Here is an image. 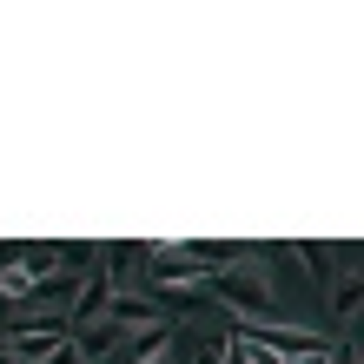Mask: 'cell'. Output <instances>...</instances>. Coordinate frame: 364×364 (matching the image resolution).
<instances>
[{
  "label": "cell",
  "instance_id": "1",
  "mask_svg": "<svg viewBox=\"0 0 364 364\" xmlns=\"http://www.w3.org/2000/svg\"><path fill=\"white\" fill-rule=\"evenodd\" d=\"M205 291L219 298L225 311H239V318H265V311H272V298H278V291H272V272H265V265H252V259H232L225 272H212V278H205Z\"/></svg>",
  "mask_w": 364,
  "mask_h": 364
},
{
  "label": "cell",
  "instance_id": "2",
  "mask_svg": "<svg viewBox=\"0 0 364 364\" xmlns=\"http://www.w3.org/2000/svg\"><path fill=\"white\" fill-rule=\"evenodd\" d=\"M60 338H67V325H14L7 338H0V351L20 358V364H47Z\"/></svg>",
  "mask_w": 364,
  "mask_h": 364
},
{
  "label": "cell",
  "instance_id": "3",
  "mask_svg": "<svg viewBox=\"0 0 364 364\" xmlns=\"http://www.w3.org/2000/svg\"><path fill=\"white\" fill-rule=\"evenodd\" d=\"M106 318H113L119 331H146V325H166V305H153V298H139V291H113L106 298Z\"/></svg>",
  "mask_w": 364,
  "mask_h": 364
},
{
  "label": "cell",
  "instance_id": "4",
  "mask_svg": "<svg viewBox=\"0 0 364 364\" xmlns=\"http://www.w3.org/2000/svg\"><path fill=\"white\" fill-rule=\"evenodd\" d=\"M73 345H80V358H106V351H119V345H126V331L113 325V318H93V325H80V331H73Z\"/></svg>",
  "mask_w": 364,
  "mask_h": 364
},
{
  "label": "cell",
  "instance_id": "5",
  "mask_svg": "<svg viewBox=\"0 0 364 364\" xmlns=\"http://www.w3.org/2000/svg\"><path fill=\"white\" fill-rule=\"evenodd\" d=\"M106 298H113L106 272H87V285H80V298H73V325H93V318H106Z\"/></svg>",
  "mask_w": 364,
  "mask_h": 364
},
{
  "label": "cell",
  "instance_id": "6",
  "mask_svg": "<svg viewBox=\"0 0 364 364\" xmlns=\"http://www.w3.org/2000/svg\"><path fill=\"white\" fill-rule=\"evenodd\" d=\"M331 311L345 318V325L364 311V278H358V272H345V278H338V291H331Z\"/></svg>",
  "mask_w": 364,
  "mask_h": 364
},
{
  "label": "cell",
  "instance_id": "7",
  "mask_svg": "<svg viewBox=\"0 0 364 364\" xmlns=\"http://www.w3.org/2000/svg\"><path fill=\"white\" fill-rule=\"evenodd\" d=\"M53 265H60V245H33L27 259H20V272H27L33 285H47V272H53Z\"/></svg>",
  "mask_w": 364,
  "mask_h": 364
},
{
  "label": "cell",
  "instance_id": "8",
  "mask_svg": "<svg viewBox=\"0 0 364 364\" xmlns=\"http://www.w3.org/2000/svg\"><path fill=\"white\" fill-rule=\"evenodd\" d=\"M27 291H33L27 272H20V265H0V298H7V305H27Z\"/></svg>",
  "mask_w": 364,
  "mask_h": 364
},
{
  "label": "cell",
  "instance_id": "9",
  "mask_svg": "<svg viewBox=\"0 0 364 364\" xmlns=\"http://www.w3.org/2000/svg\"><path fill=\"white\" fill-rule=\"evenodd\" d=\"M219 364H252V345L239 331H219Z\"/></svg>",
  "mask_w": 364,
  "mask_h": 364
},
{
  "label": "cell",
  "instance_id": "10",
  "mask_svg": "<svg viewBox=\"0 0 364 364\" xmlns=\"http://www.w3.org/2000/svg\"><path fill=\"white\" fill-rule=\"evenodd\" d=\"M47 364H87V358H80V345H73V331L53 345V358H47Z\"/></svg>",
  "mask_w": 364,
  "mask_h": 364
},
{
  "label": "cell",
  "instance_id": "11",
  "mask_svg": "<svg viewBox=\"0 0 364 364\" xmlns=\"http://www.w3.org/2000/svg\"><path fill=\"white\" fill-rule=\"evenodd\" d=\"M278 364H338V351L318 345V351H298V358H278Z\"/></svg>",
  "mask_w": 364,
  "mask_h": 364
},
{
  "label": "cell",
  "instance_id": "12",
  "mask_svg": "<svg viewBox=\"0 0 364 364\" xmlns=\"http://www.w3.org/2000/svg\"><path fill=\"white\" fill-rule=\"evenodd\" d=\"M133 364H173V358H166V351H153V358H133Z\"/></svg>",
  "mask_w": 364,
  "mask_h": 364
},
{
  "label": "cell",
  "instance_id": "13",
  "mask_svg": "<svg viewBox=\"0 0 364 364\" xmlns=\"http://www.w3.org/2000/svg\"><path fill=\"white\" fill-rule=\"evenodd\" d=\"M0 364H20V358H7V351H0Z\"/></svg>",
  "mask_w": 364,
  "mask_h": 364
}]
</instances>
